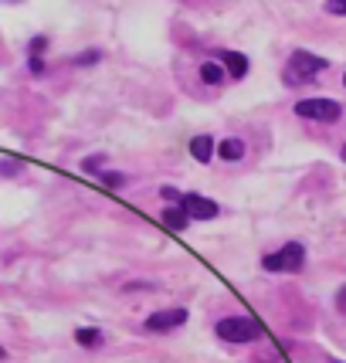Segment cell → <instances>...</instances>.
<instances>
[{
	"label": "cell",
	"mask_w": 346,
	"mask_h": 363,
	"mask_svg": "<svg viewBox=\"0 0 346 363\" xmlns=\"http://www.w3.org/2000/svg\"><path fill=\"white\" fill-rule=\"evenodd\" d=\"M343 85H346V75H343Z\"/></svg>",
	"instance_id": "23"
},
{
	"label": "cell",
	"mask_w": 346,
	"mask_h": 363,
	"mask_svg": "<svg viewBox=\"0 0 346 363\" xmlns=\"http://www.w3.org/2000/svg\"><path fill=\"white\" fill-rule=\"evenodd\" d=\"M218 157L221 160H241L245 157V140H235V136H231V140H221L218 143Z\"/></svg>",
	"instance_id": "11"
},
{
	"label": "cell",
	"mask_w": 346,
	"mask_h": 363,
	"mask_svg": "<svg viewBox=\"0 0 346 363\" xmlns=\"http://www.w3.org/2000/svg\"><path fill=\"white\" fill-rule=\"evenodd\" d=\"M75 340H79L82 347H99V343H102V330H95V326H82V330H75Z\"/></svg>",
	"instance_id": "13"
},
{
	"label": "cell",
	"mask_w": 346,
	"mask_h": 363,
	"mask_svg": "<svg viewBox=\"0 0 346 363\" xmlns=\"http://www.w3.org/2000/svg\"><path fill=\"white\" fill-rule=\"evenodd\" d=\"M214 333H218L224 343H252V340H262L265 330L248 316H224V319H218Z\"/></svg>",
	"instance_id": "2"
},
{
	"label": "cell",
	"mask_w": 346,
	"mask_h": 363,
	"mask_svg": "<svg viewBox=\"0 0 346 363\" xmlns=\"http://www.w3.org/2000/svg\"><path fill=\"white\" fill-rule=\"evenodd\" d=\"M102 184H109V187H123V184H126V177L123 174H102Z\"/></svg>",
	"instance_id": "16"
},
{
	"label": "cell",
	"mask_w": 346,
	"mask_h": 363,
	"mask_svg": "<svg viewBox=\"0 0 346 363\" xmlns=\"http://www.w3.org/2000/svg\"><path fill=\"white\" fill-rule=\"evenodd\" d=\"M187 323V309H160L153 316L146 319V330L150 333H167V330H177Z\"/></svg>",
	"instance_id": "6"
},
{
	"label": "cell",
	"mask_w": 346,
	"mask_h": 363,
	"mask_svg": "<svg viewBox=\"0 0 346 363\" xmlns=\"http://www.w3.org/2000/svg\"><path fill=\"white\" fill-rule=\"evenodd\" d=\"M201 82H204V85H221V82H224V65L204 62L201 65Z\"/></svg>",
	"instance_id": "12"
},
{
	"label": "cell",
	"mask_w": 346,
	"mask_h": 363,
	"mask_svg": "<svg viewBox=\"0 0 346 363\" xmlns=\"http://www.w3.org/2000/svg\"><path fill=\"white\" fill-rule=\"evenodd\" d=\"M326 68H330V62L319 58V55H313V51H292V58L285 65L282 79H285V85H302V82H313L316 75L326 72Z\"/></svg>",
	"instance_id": "1"
},
{
	"label": "cell",
	"mask_w": 346,
	"mask_h": 363,
	"mask_svg": "<svg viewBox=\"0 0 346 363\" xmlns=\"http://www.w3.org/2000/svg\"><path fill=\"white\" fill-rule=\"evenodd\" d=\"M218 62L231 72V79H245V75H248V58H245L241 51H221Z\"/></svg>",
	"instance_id": "7"
},
{
	"label": "cell",
	"mask_w": 346,
	"mask_h": 363,
	"mask_svg": "<svg viewBox=\"0 0 346 363\" xmlns=\"http://www.w3.org/2000/svg\"><path fill=\"white\" fill-rule=\"evenodd\" d=\"M99 163H106V157H89L82 163V170H85V174H99Z\"/></svg>",
	"instance_id": "14"
},
{
	"label": "cell",
	"mask_w": 346,
	"mask_h": 363,
	"mask_svg": "<svg viewBox=\"0 0 346 363\" xmlns=\"http://www.w3.org/2000/svg\"><path fill=\"white\" fill-rule=\"evenodd\" d=\"M302 265H306V248H302L299 241H289L285 248L262 258V269L265 272H299Z\"/></svg>",
	"instance_id": "3"
},
{
	"label": "cell",
	"mask_w": 346,
	"mask_h": 363,
	"mask_svg": "<svg viewBox=\"0 0 346 363\" xmlns=\"http://www.w3.org/2000/svg\"><path fill=\"white\" fill-rule=\"evenodd\" d=\"M0 360H7V350H4V347H0Z\"/></svg>",
	"instance_id": "20"
},
{
	"label": "cell",
	"mask_w": 346,
	"mask_h": 363,
	"mask_svg": "<svg viewBox=\"0 0 346 363\" xmlns=\"http://www.w3.org/2000/svg\"><path fill=\"white\" fill-rule=\"evenodd\" d=\"M160 194H163L167 201H180V190H177V187H163Z\"/></svg>",
	"instance_id": "19"
},
{
	"label": "cell",
	"mask_w": 346,
	"mask_h": 363,
	"mask_svg": "<svg viewBox=\"0 0 346 363\" xmlns=\"http://www.w3.org/2000/svg\"><path fill=\"white\" fill-rule=\"evenodd\" d=\"M99 62V51H85V55H75V65H95Z\"/></svg>",
	"instance_id": "17"
},
{
	"label": "cell",
	"mask_w": 346,
	"mask_h": 363,
	"mask_svg": "<svg viewBox=\"0 0 346 363\" xmlns=\"http://www.w3.org/2000/svg\"><path fill=\"white\" fill-rule=\"evenodd\" d=\"M343 160H346V146H343Z\"/></svg>",
	"instance_id": "22"
},
{
	"label": "cell",
	"mask_w": 346,
	"mask_h": 363,
	"mask_svg": "<svg viewBox=\"0 0 346 363\" xmlns=\"http://www.w3.org/2000/svg\"><path fill=\"white\" fill-rule=\"evenodd\" d=\"M160 221H163V228H170V231H184V228L190 224V218H187V211L177 204V207H167Z\"/></svg>",
	"instance_id": "9"
},
{
	"label": "cell",
	"mask_w": 346,
	"mask_h": 363,
	"mask_svg": "<svg viewBox=\"0 0 346 363\" xmlns=\"http://www.w3.org/2000/svg\"><path fill=\"white\" fill-rule=\"evenodd\" d=\"M45 48H48V38H34L31 41V51H28V65H31V72L34 75H41L45 72Z\"/></svg>",
	"instance_id": "10"
},
{
	"label": "cell",
	"mask_w": 346,
	"mask_h": 363,
	"mask_svg": "<svg viewBox=\"0 0 346 363\" xmlns=\"http://www.w3.org/2000/svg\"><path fill=\"white\" fill-rule=\"evenodd\" d=\"M326 11H330V14L346 17V0H326Z\"/></svg>",
	"instance_id": "15"
},
{
	"label": "cell",
	"mask_w": 346,
	"mask_h": 363,
	"mask_svg": "<svg viewBox=\"0 0 346 363\" xmlns=\"http://www.w3.org/2000/svg\"><path fill=\"white\" fill-rule=\"evenodd\" d=\"M296 116L313 119V123H336L343 116V106L333 99H302V102H296Z\"/></svg>",
	"instance_id": "4"
},
{
	"label": "cell",
	"mask_w": 346,
	"mask_h": 363,
	"mask_svg": "<svg viewBox=\"0 0 346 363\" xmlns=\"http://www.w3.org/2000/svg\"><path fill=\"white\" fill-rule=\"evenodd\" d=\"M4 4H17V0H4Z\"/></svg>",
	"instance_id": "21"
},
{
	"label": "cell",
	"mask_w": 346,
	"mask_h": 363,
	"mask_svg": "<svg viewBox=\"0 0 346 363\" xmlns=\"http://www.w3.org/2000/svg\"><path fill=\"white\" fill-rule=\"evenodd\" d=\"M177 204L187 211L190 221H211V218H218V204L207 201V197H201V194H180Z\"/></svg>",
	"instance_id": "5"
},
{
	"label": "cell",
	"mask_w": 346,
	"mask_h": 363,
	"mask_svg": "<svg viewBox=\"0 0 346 363\" xmlns=\"http://www.w3.org/2000/svg\"><path fill=\"white\" fill-rule=\"evenodd\" d=\"M336 309H340V313L346 316V285L340 289V292H336Z\"/></svg>",
	"instance_id": "18"
},
{
	"label": "cell",
	"mask_w": 346,
	"mask_h": 363,
	"mask_svg": "<svg viewBox=\"0 0 346 363\" xmlns=\"http://www.w3.org/2000/svg\"><path fill=\"white\" fill-rule=\"evenodd\" d=\"M190 157L197 160V163H211V157H214V140H211V136H194V140H190Z\"/></svg>",
	"instance_id": "8"
}]
</instances>
